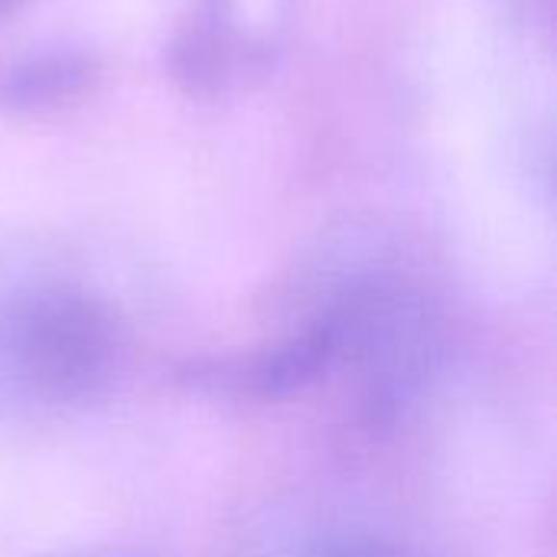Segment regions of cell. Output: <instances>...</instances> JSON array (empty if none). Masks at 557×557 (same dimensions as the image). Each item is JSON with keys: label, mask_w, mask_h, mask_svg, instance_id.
I'll return each instance as SVG.
<instances>
[{"label": "cell", "mask_w": 557, "mask_h": 557, "mask_svg": "<svg viewBox=\"0 0 557 557\" xmlns=\"http://www.w3.org/2000/svg\"><path fill=\"white\" fill-rule=\"evenodd\" d=\"M127 366L111 300L59 271L0 274V418H55L101 401Z\"/></svg>", "instance_id": "cell-1"}, {"label": "cell", "mask_w": 557, "mask_h": 557, "mask_svg": "<svg viewBox=\"0 0 557 557\" xmlns=\"http://www.w3.org/2000/svg\"><path fill=\"white\" fill-rule=\"evenodd\" d=\"M323 304L339 336L336 375L375 421L405 408L434 372L441 333L424 294L395 277H352Z\"/></svg>", "instance_id": "cell-2"}, {"label": "cell", "mask_w": 557, "mask_h": 557, "mask_svg": "<svg viewBox=\"0 0 557 557\" xmlns=\"http://www.w3.org/2000/svg\"><path fill=\"white\" fill-rule=\"evenodd\" d=\"M297 0H196L176 46L173 69L196 91H228L274 69L290 33Z\"/></svg>", "instance_id": "cell-3"}, {"label": "cell", "mask_w": 557, "mask_h": 557, "mask_svg": "<svg viewBox=\"0 0 557 557\" xmlns=\"http://www.w3.org/2000/svg\"><path fill=\"white\" fill-rule=\"evenodd\" d=\"M339 336L326 304H317L304 323L261 339L258 346L202 356L180 369V379L209 395L245 401H281L310 392L336 375Z\"/></svg>", "instance_id": "cell-4"}, {"label": "cell", "mask_w": 557, "mask_h": 557, "mask_svg": "<svg viewBox=\"0 0 557 557\" xmlns=\"http://www.w3.org/2000/svg\"><path fill=\"white\" fill-rule=\"evenodd\" d=\"M91 78V62L78 52H46L3 75L0 98L13 108H46L75 98Z\"/></svg>", "instance_id": "cell-5"}, {"label": "cell", "mask_w": 557, "mask_h": 557, "mask_svg": "<svg viewBox=\"0 0 557 557\" xmlns=\"http://www.w3.org/2000/svg\"><path fill=\"white\" fill-rule=\"evenodd\" d=\"M300 557H408V552L375 532H336L313 542Z\"/></svg>", "instance_id": "cell-6"}, {"label": "cell", "mask_w": 557, "mask_h": 557, "mask_svg": "<svg viewBox=\"0 0 557 557\" xmlns=\"http://www.w3.org/2000/svg\"><path fill=\"white\" fill-rule=\"evenodd\" d=\"M16 3H23V0H0V16H3V13H10Z\"/></svg>", "instance_id": "cell-7"}]
</instances>
